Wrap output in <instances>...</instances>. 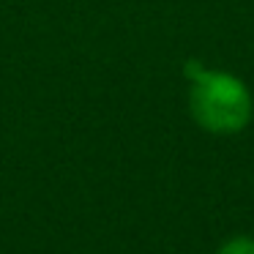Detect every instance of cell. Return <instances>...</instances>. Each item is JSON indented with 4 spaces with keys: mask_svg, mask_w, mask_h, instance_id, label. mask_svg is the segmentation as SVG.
<instances>
[{
    "mask_svg": "<svg viewBox=\"0 0 254 254\" xmlns=\"http://www.w3.org/2000/svg\"><path fill=\"white\" fill-rule=\"evenodd\" d=\"M194 88L189 96L191 115L210 134H235L252 118V96L246 85L227 71H208L199 63L186 66Z\"/></svg>",
    "mask_w": 254,
    "mask_h": 254,
    "instance_id": "1",
    "label": "cell"
},
{
    "mask_svg": "<svg viewBox=\"0 0 254 254\" xmlns=\"http://www.w3.org/2000/svg\"><path fill=\"white\" fill-rule=\"evenodd\" d=\"M219 254H254V238H249V235L230 238V241L219 249Z\"/></svg>",
    "mask_w": 254,
    "mask_h": 254,
    "instance_id": "2",
    "label": "cell"
}]
</instances>
